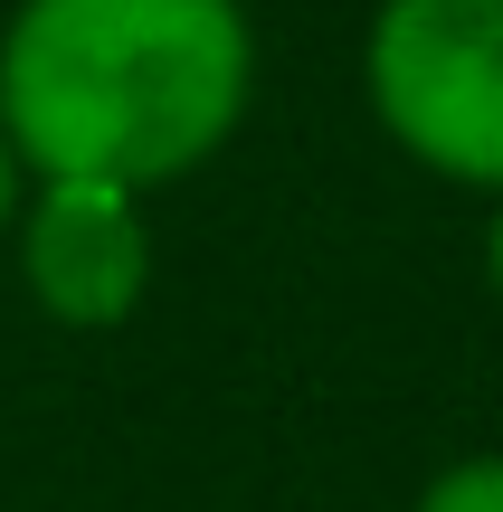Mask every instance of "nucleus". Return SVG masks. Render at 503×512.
I'll return each instance as SVG.
<instances>
[{
	"mask_svg": "<svg viewBox=\"0 0 503 512\" xmlns=\"http://www.w3.org/2000/svg\"><path fill=\"white\" fill-rule=\"evenodd\" d=\"M257 95L238 0H19L0 29V133L38 181L162 190L200 171Z\"/></svg>",
	"mask_w": 503,
	"mask_h": 512,
	"instance_id": "1",
	"label": "nucleus"
},
{
	"mask_svg": "<svg viewBox=\"0 0 503 512\" xmlns=\"http://www.w3.org/2000/svg\"><path fill=\"white\" fill-rule=\"evenodd\" d=\"M361 86L418 171L503 200V0H380Z\"/></svg>",
	"mask_w": 503,
	"mask_h": 512,
	"instance_id": "2",
	"label": "nucleus"
},
{
	"mask_svg": "<svg viewBox=\"0 0 503 512\" xmlns=\"http://www.w3.org/2000/svg\"><path fill=\"white\" fill-rule=\"evenodd\" d=\"M10 228H19V275H29L38 313L67 332H114L152 294V238L133 190L38 181V200H19Z\"/></svg>",
	"mask_w": 503,
	"mask_h": 512,
	"instance_id": "3",
	"label": "nucleus"
},
{
	"mask_svg": "<svg viewBox=\"0 0 503 512\" xmlns=\"http://www.w3.org/2000/svg\"><path fill=\"white\" fill-rule=\"evenodd\" d=\"M418 512H503V456H466L418 494Z\"/></svg>",
	"mask_w": 503,
	"mask_h": 512,
	"instance_id": "4",
	"label": "nucleus"
},
{
	"mask_svg": "<svg viewBox=\"0 0 503 512\" xmlns=\"http://www.w3.org/2000/svg\"><path fill=\"white\" fill-rule=\"evenodd\" d=\"M19 181H29V171H19L10 133H0V238H10V219H19Z\"/></svg>",
	"mask_w": 503,
	"mask_h": 512,
	"instance_id": "5",
	"label": "nucleus"
},
{
	"mask_svg": "<svg viewBox=\"0 0 503 512\" xmlns=\"http://www.w3.org/2000/svg\"><path fill=\"white\" fill-rule=\"evenodd\" d=\"M485 275H494V294H503V200H494V228H485Z\"/></svg>",
	"mask_w": 503,
	"mask_h": 512,
	"instance_id": "6",
	"label": "nucleus"
}]
</instances>
